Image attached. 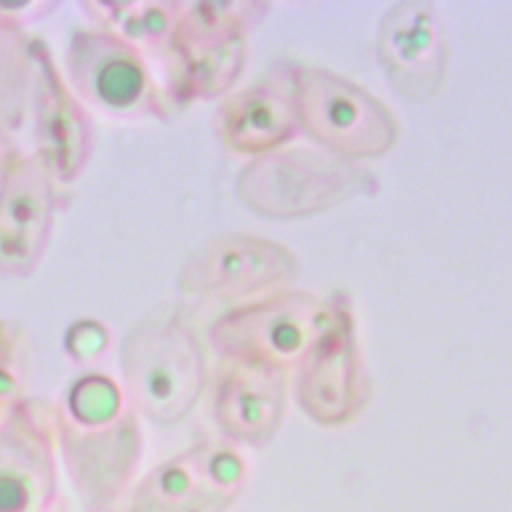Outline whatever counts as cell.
Here are the masks:
<instances>
[{"mask_svg":"<svg viewBox=\"0 0 512 512\" xmlns=\"http://www.w3.org/2000/svg\"><path fill=\"white\" fill-rule=\"evenodd\" d=\"M58 454L80 508L114 512L142 460V418L104 372L76 376L54 404Z\"/></svg>","mask_w":512,"mask_h":512,"instance_id":"6da1fadb","label":"cell"},{"mask_svg":"<svg viewBox=\"0 0 512 512\" xmlns=\"http://www.w3.org/2000/svg\"><path fill=\"white\" fill-rule=\"evenodd\" d=\"M120 378L140 418L160 428L184 422L208 380L200 336L178 312L144 316L122 336Z\"/></svg>","mask_w":512,"mask_h":512,"instance_id":"7a4b0ae2","label":"cell"},{"mask_svg":"<svg viewBox=\"0 0 512 512\" xmlns=\"http://www.w3.org/2000/svg\"><path fill=\"white\" fill-rule=\"evenodd\" d=\"M372 186V174L356 162L308 148L260 154L236 178L238 198L252 212L278 220L334 208Z\"/></svg>","mask_w":512,"mask_h":512,"instance_id":"3957f363","label":"cell"},{"mask_svg":"<svg viewBox=\"0 0 512 512\" xmlns=\"http://www.w3.org/2000/svg\"><path fill=\"white\" fill-rule=\"evenodd\" d=\"M290 88L298 128L334 156L378 158L396 144V118L356 82L320 66L292 64Z\"/></svg>","mask_w":512,"mask_h":512,"instance_id":"277c9868","label":"cell"},{"mask_svg":"<svg viewBox=\"0 0 512 512\" xmlns=\"http://www.w3.org/2000/svg\"><path fill=\"white\" fill-rule=\"evenodd\" d=\"M66 82L92 108L122 120L166 122L174 104L140 48L102 28H74L64 58Z\"/></svg>","mask_w":512,"mask_h":512,"instance_id":"5b68a950","label":"cell"},{"mask_svg":"<svg viewBox=\"0 0 512 512\" xmlns=\"http://www.w3.org/2000/svg\"><path fill=\"white\" fill-rule=\"evenodd\" d=\"M326 316L328 300L304 290H278L218 316L208 328V342L226 362L284 372L300 360Z\"/></svg>","mask_w":512,"mask_h":512,"instance_id":"8992f818","label":"cell"},{"mask_svg":"<svg viewBox=\"0 0 512 512\" xmlns=\"http://www.w3.org/2000/svg\"><path fill=\"white\" fill-rule=\"evenodd\" d=\"M246 478L238 446L206 438L134 480L114 512H228L244 492Z\"/></svg>","mask_w":512,"mask_h":512,"instance_id":"52a82bcc","label":"cell"},{"mask_svg":"<svg viewBox=\"0 0 512 512\" xmlns=\"http://www.w3.org/2000/svg\"><path fill=\"white\" fill-rule=\"evenodd\" d=\"M292 390L300 408L324 426L348 424L366 408L370 380L344 294L328 300L322 330L294 364Z\"/></svg>","mask_w":512,"mask_h":512,"instance_id":"ba28073f","label":"cell"},{"mask_svg":"<svg viewBox=\"0 0 512 512\" xmlns=\"http://www.w3.org/2000/svg\"><path fill=\"white\" fill-rule=\"evenodd\" d=\"M298 274L294 254L254 234H222L206 240L182 264L176 288L204 300H242L282 288Z\"/></svg>","mask_w":512,"mask_h":512,"instance_id":"9c48e42d","label":"cell"},{"mask_svg":"<svg viewBox=\"0 0 512 512\" xmlns=\"http://www.w3.org/2000/svg\"><path fill=\"white\" fill-rule=\"evenodd\" d=\"M60 498L54 404L26 396L0 424V512H52Z\"/></svg>","mask_w":512,"mask_h":512,"instance_id":"30bf717a","label":"cell"},{"mask_svg":"<svg viewBox=\"0 0 512 512\" xmlns=\"http://www.w3.org/2000/svg\"><path fill=\"white\" fill-rule=\"evenodd\" d=\"M58 182L32 154H20L0 176V276L22 280L42 262L58 210Z\"/></svg>","mask_w":512,"mask_h":512,"instance_id":"8fae6325","label":"cell"},{"mask_svg":"<svg viewBox=\"0 0 512 512\" xmlns=\"http://www.w3.org/2000/svg\"><path fill=\"white\" fill-rule=\"evenodd\" d=\"M34 82L30 112L36 154L58 184L76 182L94 152V124L84 102L74 94L50 46L32 38Z\"/></svg>","mask_w":512,"mask_h":512,"instance_id":"7c38bea8","label":"cell"},{"mask_svg":"<svg viewBox=\"0 0 512 512\" xmlns=\"http://www.w3.org/2000/svg\"><path fill=\"white\" fill-rule=\"evenodd\" d=\"M376 54L388 84L410 102H426L440 90L448 68V44L432 2L400 0L388 6L376 32Z\"/></svg>","mask_w":512,"mask_h":512,"instance_id":"4fadbf2b","label":"cell"},{"mask_svg":"<svg viewBox=\"0 0 512 512\" xmlns=\"http://www.w3.org/2000/svg\"><path fill=\"white\" fill-rule=\"evenodd\" d=\"M286 380L282 370L226 362L214 384L212 412L224 440L234 446H266L282 426Z\"/></svg>","mask_w":512,"mask_h":512,"instance_id":"5bb4252c","label":"cell"},{"mask_svg":"<svg viewBox=\"0 0 512 512\" xmlns=\"http://www.w3.org/2000/svg\"><path fill=\"white\" fill-rule=\"evenodd\" d=\"M298 130L290 66L238 90L218 108L220 138L242 154L272 152L294 138Z\"/></svg>","mask_w":512,"mask_h":512,"instance_id":"9a60e30c","label":"cell"},{"mask_svg":"<svg viewBox=\"0 0 512 512\" xmlns=\"http://www.w3.org/2000/svg\"><path fill=\"white\" fill-rule=\"evenodd\" d=\"M266 12L262 2H178L170 56L240 40Z\"/></svg>","mask_w":512,"mask_h":512,"instance_id":"2e32d148","label":"cell"},{"mask_svg":"<svg viewBox=\"0 0 512 512\" xmlns=\"http://www.w3.org/2000/svg\"><path fill=\"white\" fill-rule=\"evenodd\" d=\"M244 62V38L180 56H170L166 94L174 106L222 96L242 74Z\"/></svg>","mask_w":512,"mask_h":512,"instance_id":"e0dca14e","label":"cell"},{"mask_svg":"<svg viewBox=\"0 0 512 512\" xmlns=\"http://www.w3.org/2000/svg\"><path fill=\"white\" fill-rule=\"evenodd\" d=\"M176 4L172 0H88L78 6L90 16L96 28L118 34L142 52L152 50L170 58Z\"/></svg>","mask_w":512,"mask_h":512,"instance_id":"ac0fdd59","label":"cell"},{"mask_svg":"<svg viewBox=\"0 0 512 512\" xmlns=\"http://www.w3.org/2000/svg\"><path fill=\"white\" fill-rule=\"evenodd\" d=\"M34 82L32 36L24 24L0 4V126L20 130L30 112Z\"/></svg>","mask_w":512,"mask_h":512,"instance_id":"d6986e66","label":"cell"},{"mask_svg":"<svg viewBox=\"0 0 512 512\" xmlns=\"http://www.w3.org/2000/svg\"><path fill=\"white\" fill-rule=\"evenodd\" d=\"M32 372V342L16 320H0V424L26 398Z\"/></svg>","mask_w":512,"mask_h":512,"instance_id":"ffe728a7","label":"cell"},{"mask_svg":"<svg viewBox=\"0 0 512 512\" xmlns=\"http://www.w3.org/2000/svg\"><path fill=\"white\" fill-rule=\"evenodd\" d=\"M110 342L108 330L94 318L72 322L64 332V352L78 366H90L102 358Z\"/></svg>","mask_w":512,"mask_h":512,"instance_id":"44dd1931","label":"cell"},{"mask_svg":"<svg viewBox=\"0 0 512 512\" xmlns=\"http://www.w3.org/2000/svg\"><path fill=\"white\" fill-rule=\"evenodd\" d=\"M22 152L16 148L14 140L10 138V132H6L0 126V176L6 172V168L20 156Z\"/></svg>","mask_w":512,"mask_h":512,"instance_id":"7402d4cb","label":"cell"},{"mask_svg":"<svg viewBox=\"0 0 512 512\" xmlns=\"http://www.w3.org/2000/svg\"><path fill=\"white\" fill-rule=\"evenodd\" d=\"M52 512H94V510H86V508H74L64 496L60 498V502L56 504V508Z\"/></svg>","mask_w":512,"mask_h":512,"instance_id":"603a6c76","label":"cell"}]
</instances>
